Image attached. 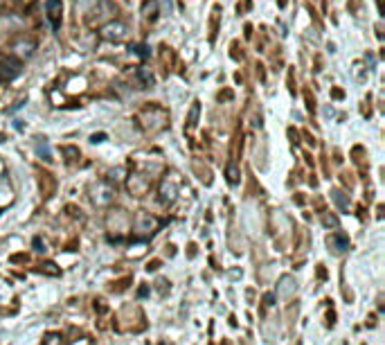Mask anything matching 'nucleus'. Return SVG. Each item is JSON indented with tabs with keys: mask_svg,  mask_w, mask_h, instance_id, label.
<instances>
[{
	"mask_svg": "<svg viewBox=\"0 0 385 345\" xmlns=\"http://www.w3.org/2000/svg\"><path fill=\"white\" fill-rule=\"evenodd\" d=\"M158 224L160 221H158L156 217H151V214H146V212H140L138 219H135V233H138V237H149L156 233Z\"/></svg>",
	"mask_w": 385,
	"mask_h": 345,
	"instance_id": "obj_1",
	"label": "nucleus"
},
{
	"mask_svg": "<svg viewBox=\"0 0 385 345\" xmlns=\"http://www.w3.org/2000/svg\"><path fill=\"white\" fill-rule=\"evenodd\" d=\"M93 192H95L93 201L97 203V206H111V203H113V194H115V190H113L109 183H99Z\"/></svg>",
	"mask_w": 385,
	"mask_h": 345,
	"instance_id": "obj_2",
	"label": "nucleus"
},
{
	"mask_svg": "<svg viewBox=\"0 0 385 345\" xmlns=\"http://www.w3.org/2000/svg\"><path fill=\"white\" fill-rule=\"evenodd\" d=\"M124 34H126V25L120 21L115 23H109L106 27H101V36L104 38H111V41H122Z\"/></svg>",
	"mask_w": 385,
	"mask_h": 345,
	"instance_id": "obj_3",
	"label": "nucleus"
},
{
	"mask_svg": "<svg viewBox=\"0 0 385 345\" xmlns=\"http://www.w3.org/2000/svg\"><path fill=\"white\" fill-rule=\"evenodd\" d=\"M20 75V61L18 59H5L3 64H0V77L3 79H14Z\"/></svg>",
	"mask_w": 385,
	"mask_h": 345,
	"instance_id": "obj_4",
	"label": "nucleus"
},
{
	"mask_svg": "<svg viewBox=\"0 0 385 345\" xmlns=\"http://www.w3.org/2000/svg\"><path fill=\"white\" fill-rule=\"evenodd\" d=\"M45 9H48V18L52 21L54 27H59V18H61V0H48L45 3Z\"/></svg>",
	"mask_w": 385,
	"mask_h": 345,
	"instance_id": "obj_5",
	"label": "nucleus"
},
{
	"mask_svg": "<svg viewBox=\"0 0 385 345\" xmlns=\"http://www.w3.org/2000/svg\"><path fill=\"white\" fill-rule=\"evenodd\" d=\"M329 246H331L336 253L347 251V248H349V239H347V235H343V233L331 235V237H329Z\"/></svg>",
	"mask_w": 385,
	"mask_h": 345,
	"instance_id": "obj_6",
	"label": "nucleus"
},
{
	"mask_svg": "<svg viewBox=\"0 0 385 345\" xmlns=\"http://www.w3.org/2000/svg\"><path fill=\"white\" fill-rule=\"evenodd\" d=\"M34 48H36V45H34V41H18V43L14 45L16 54H18V56H25V59H30V56L34 54Z\"/></svg>",
	"mask_w": 385,
	"mask_h": 345,
	"instance_id": "obj_7",
	"label": "nucleus"
},
{
	"mask_svg": "<svg viewBox=\"0 0 385 345\" xmlns=\"http://www.w3.org/2000/svg\"><path fill=\"white\" fill-rule=\"evenodd\" d=\"M198 111H201V106H198V102H194V106H191V111H189V117H187V124H189V127H196Z\"/></svg>",
	"mask_w": 385,
	"mask_h": 345,
	"instance_id": "obj_8",
	"label": "nucleus"
},
{
	"mask_svg": "<svg viewBox=\"0 0 385 345\" xmlns=\"http://www.w3.org/2000/svg\"><path fill=\"white\" fill-rule=\"evenodd\" d=\"M43 345H61V336L59 334H48L43 338Z\"/></svg>",
	"mask_w": 385,
	"mask_h": 345,
	"instance_id": "obj_9",
	"label": "nucleus"
},
{
	"mask_svg": "<svg viewBox=\"0 0 385 345\" xmlns=\"http://www.w3.org/2000/svg\"><path fill=\"white\" fill-rule=\"evenodd\" d=\"M331 194H333V201H336V203H338V206H340V208H345V206H347V201L343 199V194H340V192H338V190H333Z\"/></svg>",
	"mask_w": 385,
	"mask_h": 345,
	"instance_id": "obj_10",
	"label": "nucleus"
},
{
	"mask_svg": "<svg viewBox=\"0 0 385 345\" xmlns=\"http://www.w3.org/2000/svg\"><path fill=\"white\" fill-rule=\"evenodd\" d=\"M228 180H230V183H237V167L234 165L228 167Z\"/></svg>",
	"mask_w": 385,
	"mask_h": 345,
	"instance_id": "obj_11",
	"label": "nucleus"
},
{
	"mask_svg": "<svg viewBox=\"0 0 385 345\" xmlns=\"http://www.w3.org/2000/svg\"><path fill=\"white\" fill-rule=\"evenodd\" d=\"M135 52L140 56H149V48H146V45H135Z\"/></svg>",
	"mask_w": 385,
	"mask_h": 345,
	"instance_id": "obj_12",
	"label": "nucleus"
},
{
	"mask_svg": "<svg viewBox=\"0 0 385 345\" xmlns=\"http://www.w3.org/2000/svg\"><path fill=\"white\" fill-rule=\"evenodd\" d=\"M43 267H45V271H48V273H52V275H56V273H59V271H56V269H52V267H54V264H52V262L43 264Z\"/></svg>",
	"mask_w": 385,
	"mask_h": 345,
	"instance_id": "obj_13",
	"label": "nucleus"
},
{
	"mask_svg": "<svg viewBox=\"0 0 385 345\" xmlns=\"http://www.w3.org/2000/svg\"><path fill=\"white\" fill-rule=\"evenodd\" d=\"M106 135L104 133H99V135H93V143H101V140H104Z\"/></svg>",
	"mask_w": 385,
	"mask_h": 345,
	"instance_id": "obj_14",
	"label": "nucleus"
}]
</instances>
